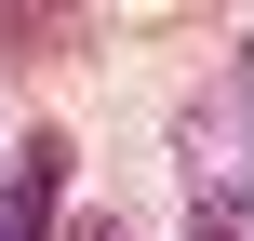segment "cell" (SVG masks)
<instances>
[{
  "label": "cell",
  "instance_id": "cell-2",
  "mask_svg": "<svg viewBox=\"0 0 254 241\" xmlns=\"http://www.w3.org/2000/svg\"><path fill=\"white\" fill-rule=\"evenodd\" d=\"M94 40V13H0V54H67Z\"/></svg>",
  "mask_w": 254,
  "mask_h": 241
},
{
  "label": "cell",
  "instance_id": "cell-1",
  "mask_svg": "<svg viewBox=\"0 0 254 241\" xmlns=\"http://www.w3.org/2000/svg\"><path fill=\"white\" fill-rule=\"evenodd\" d=\"M67 161H80L67 134H27V148H13V174H0V241H40V228H54V201H67Z\"/></svg>",
  "mask_w": 254,
  "mask_h": 241
},
{
  "label": "cell",
  "instance_id": "cell-4",
  "mask_svg": "<svg viewBox=\"0 0 254 241\" xmlns=\"http://www.w3.org/2000/svg\"><path fill=\"white\" fill-rule=\"evenodd\" d=\"M67 241H121V215H80V228H67Z\"/></svg>",
  "mask_w": 254,
  "mask_h": 241
},
{
  "label": "cell",
  "instance_id": "cell-3",
  "mask_svg": "<svg viewBox=\"0 0 254 241\" xmlns=\"http://www.w3.org/2000/svg\"><path fill=\"white\" fill-rule=\"evenodd\" d=\"M188 241H254V228L228 215V201H201V228H188Z\"/></svg>",
  "mask_w": 254,
  "mask_h": 241
}]
</instances>
